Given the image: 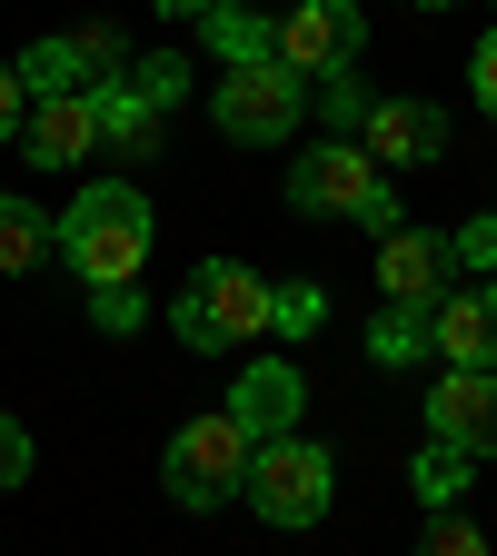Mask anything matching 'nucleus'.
Segmentation results:
<instances>
[{"label": "nucleus", "mask_w": 497, "mask_h": 556, "mask_svg": "<svg viewBox=\"0 0 497 556\" xmlns=\"http://www.w3.org/2000/svg\"><path fill=\"white\" fill-rule=\"evenodd\" d=\"M50 229H60V258L80 268V289H129L139 258H150V239H160L150 229V199H139L129 179H90Z\"/></svg>", "instance_id": "obj_1"}, {"label": "nucleus", "mask_w": 497, "mask_h": 556, "mask_svg": "<svg viewBox=\"0 0 497 556\" xmlns=\"http://www.w3.org/2000/svg\"><path fill=\"white\" fill-rule=\"evenodd\" d=\"M269 278L259 268H239V258H199L189 278H179V299H170V328H179V348H199V358H220V348H239V338H259L269 328Z\"/></svg>", "instance_id": "obj_2"}, {"label": "nucleus", "mask_w": 497, "mask_h": 556, "mask_svg": "<svg viewBox=\"0 0 497 556\" xmlns=\"http://www.w3.org/2000/svg\"><path fill=\"white\" fill-rule=\"evenodd\" d=\"M289 208H309V219H359V229H398V189L388 169L359 150V139H319L309 160H289Z\"/></svg>", "instance_id": "obj_3"}, {"label": "nucleus", "mask_w": 497, "mask_h": 556, "mask_svg": "<svg viewBox=\"0 0 497 556\" xmlns=\"http://www.w3.org/2000/svg\"><path fill=\"white\" fill-rule=\"evenodd\" d=\"M239 497L269 527H319L328 497H338V467H328L319 438H269V447H249V486H239Z\"/></svg>", "instance_id": "obj_4"}, {"label": "nucleus", "mask_w": 497, "mask_h": 556, "mask_svg": "<svg viewBox=\"0 0 497 556\" xmlns=\"http://www.w3.org/2000/svg\"><path fill=\"white\" fill-rule=\"evenodd\" d=\"M160 477H170L179 507H229L239 486H249V438H239V417H229V407L189 417V428L170 438V457H160Z\"/></svg>", "instance_id": "obj_5"}, {"label": "nucleus", "mask_w": 497, "mask_h": 556, "mask_svg": "<svg viewBox=\"0 0 497 556\" xmlns=\"http://www.w3.org/2000/svg\"><path fill=\"white\" fill-rule=\"evenodd\" d=\"M299 110H309V80L278 70V60H249V70H229V80L209 90V119L229 139H249V150H278V139L299 129Z\"/></svg>", "instance_id": "obj_6"}, {"label": "nucleus", "mask_w": 497, "mask_h": 556, "mask_svg": "<svg viewBox=\"0 0 497 556\" xmlns=\"http://www.w3.org/2000/svg\"><path fill=\"white\" fill-rule=\"evenodd\" d=\"M359 40H369L359 0H299V11L278 21V70H299V80H348Z\"/></svg>", "instance_id": "obj_7"}, {"label": "nucleus", "mask_w": 497, "mask_h": 556, "mask_svg": "<svg viewBox=\"0 0 497 556\" xmlns=\"http://www.w3.org/2000/svg\"><path fill=\"white\" fill-rule=\"evenodd\" d=\"M428 438L458 457H497V368H448L428 388Z\"/></svg>", "instance_id": "obj_8"}, {"label": "nucleus", "mask_w": 497, "mask_h": 556, "mask_svg": "<svg viewBox=\"0 0 497 556\" xmlns=\"http://www.w3.org/2000/svg\"><path fill=\"white\" fill-rule=\"evenodd\" d=\"M448 258H458V249H448L438 229H408V219H398V229L378 239V299H388V308H438V299H448Z\"/></svg>", "instance_id": "obj_9"}, {"label": "nucleus", "mask_w": 497, "mask_h": 556, "mask_svg": "<svg viewBox=\"0 0 497 556\" xmlns=\"http://www.w3.org/2000/svg\"><path fill=\"white\" fill-rule=\"evenodd\" d=\"M299 407H309V378L289 358H249L239 388H229V417H239V438L269 447V438H299Z\"/></svg>", "instance_id": "obj_10"}, {"label": "nucleus", "mask_w": 497, "mask_h": 556, "mask_svg": "<svg viewBox=\"0 0 497 556\" xmlns=\"http://www.w3.org/2000/svg\"><path fill=\"white\" fill-rule=\"evenodd\" d=\"M359 150H369L378 169H428V160L448 150V110H428V100H369Z\"/></svg>", "instance_id": "obj_11"}, {"label": "nucleus", "mask_w": 497, "mask_h": 556, "mask_svg": "<svg viewBox=\"0 0 497 556\" xmlns=\"http://www.w3.org/2000/svg\"><path fill=\"white\" fill-rule=\"evenodd\" d=\"M21 150H30V169H80V160L100 150V110H90V90L30 100V119H21Z\"/></svg>", "instance_id": "obj_12"}, {"label": "nucleus", "mask_w": 497, "mask_h": 556, "mask_svg": "<svg viewBox=\"0 0 497 556\" xmlns=\"http://www.w3.org/2000/svg\"><path fill=\"white\" fill-rule=\"evenodd\" d=\"M428 338L448 348V368H497V278H468L428 308Z\"/></svg>", "instance_id": "obj_13"}, {"label": "nucleus", "mask_w": 497, "mask_h": 556, "mask_svg": "<svg viewBox=\"0 0 497 556\" xmlns=\"http://www.w3.org/2000/svg\"><path fill=\"white\" fill-rule=\"evenodd\" d=\"M100 60H110V40H40V50H21L11 70H21L30 100H60V90H90Z\"/></svg>", "instance_id": "obj_14"}, {"label": "nucleus", "mask_w": 497, "mask_h": 556, "mask_svg": "<svg viewBox=\"0 0 497 556\" xmlns=\"http://www.w3.org/2000/svg\"><path fill=\"white\" fill-rule=\"evenodd\" d=\"M90 110H100V139H110L120 160H150L160 150V110L139 100L129 80H90Z\"/></svg>", "instance_id": "obj_15"}, {"label": "nucleus", "mask_w": 497, "mask_h": 556, "mask_svg": "<svg viewBox=\"0 0 497 556\" xmlns=\"http://www.w3.org/2000/svg\"><path fill=\"white\" fill-rule=\"evenodd\" d=\"M199 30H209V50H220L229 70H249V60H278V21H259V11H239V0H220V11H209Z\"/></svg>", "instance_id": "obj_16"}, {"label": "nucleus", "mask_w": 497, "mask_h": 556, "mask_svg": "<svg viewBox=\"0 0 497 556\" xmlns=\"http://www.w3.org/2000/svg\"><path fill=\"white\" fill-rule=\"evenodd\" d=\"M40 258H60V229L40 219L30 199H0V278H21V268H40Z\"/></svg>", "instance_id": "obj_17"}, {"label": "nucleus", "mask_w": 497, "mask_h": 556, "mask_svg": "<svg viewBox=\"0 0 497 556\" xmlns=\"http://www.w3.org/2000/svg\"><path fill=\"white\" fill-rule=\"evenodd\" d=\"M428 348H438V338H428V308H388V318L369 328V358H378V368H408V358H428Z\"/></svg>", "instance_id": "obj_18"}, {"label": "nucleus", "mask_w": 497, "mask_h": 556, "mask_svg": "<svg viewBox=\"0 0 497 556\" xmlns=\"http://www.w3.org/2000/svg\"><path fill=\"white\" fill-rule=\"evenodd\" d=\"M477 477V457H458V447H418V467H408V486H418V497H428V507H458V486Z\"/></svg>", "instance_id": "obj_19"}, {"label": "nucleus", "mask_w": 497, "mask_h": 556, "mask_svg": "<svg viewBox=\"0 0 497 556\" xmlns=\"http://www.w3.org/2000/svg\"><path fill=\"white\" fill-rule=\"evenodd\" d=\"M120 80H129L139 100H150V110L170 119V100L189 90V60H179V50H150V60H129V70H120Z\"/></svg>", "instance_id": "obj_20"}, {"label": "nucleus", "mask_w": 497, "mask_h": 556, "mask_svg": "<svg viewBox=\"0 0 497 556\" xmlns=\"http://www.w3.org/2000/svg\"><path fill=\"white\" fill-rule=\"evenodd\" d=\"M319 318H328V289H319V278H299V289L269 299V328L278 338H319Z\"/></svg>", "instance_id": "obj_21"}, {"label": "nucleus", "mask_w": 497, "mask_h": 556, "mask_svg": "<svg viewBox=\"0 0 497 556\" xmlns=\"http://www.w3.org/2000/svg\"><path fill=\"white\" fill-rule=\"evenodd\" d=\"M418 556H487V536H477L458 507H438L428 527H418Z\"/></svg>", "instance_id": "obj_22"}, {"label": "nucleus", "mask_w": 497, "mask_h": 556, "mask_svg": "<svg viewBox=\"0 0 497 556\" xmlns=\"http://www.w3.org/2000/svg\"><path fill=\"white\" fill-rule=\"evenodd\" d=\"M448 249H458V258H468V268L487 278V268H497V208H477V219H468V229H458Z\"/></svg>", "instance_id": "obj_23"}, {"label": "nucleus", "mask_w": 497, "mask_h": 556, "mask_svg": "<svg viewBox=\"0 0 497 556\" xmlns=\"http://www.w3.org/2000/svg\"><path fill=\"white\" fill-rule=\"evenodd\" d=\"M90 318H100L110 338H129L139 318H150V308H139V289H90Z\"/></svg>", "instance_id": "obj_24"}, {"label": "nucleus", "mask_w": 497, "mask_h": 556, "mask_svg": "<svg viewBox=\"0 0 497 556\" xmlns=\"http://www.w3.org/2000/svg\"><path fill=\"white\" fill-rule=\"evenodd\" d=\"M21 477H30V428L0 417V486H21Z\"/></svg>", "instance_id": "obj_25"}, {"label": "nucleus", "mask_w": 497, "mask_h": 556, "mask_svg": "<svg viewBox=\"0 0 497 556\" xmlns=\"http://www.w3.org/2000/svg\"><path fill=\"white\" fill-rule=\"evenodd\" d=\"M319 100H328L338 129H359V119H369V90H359V80H319Z\"/></svg>", "instance_id": "obj_26"}, {"label": "nucleus", "mask_w": 497, "mask_h": 556, "mask_svg": "<svg viewBox=\"0 0 497 556\" xmlns=\"http://www.w3.org/2000/svg\"><path fill=\"white\" fill-rule=\"evenodd\" d=\"M21 119H30V90H21V70L0 60V139H21Z\"/></svg>", "instance_id": "obj_27"}, {"label": "nucleus", "mask_w": 497, "mask_h": 556, "mask_svg": "<svg viewBox=\"0 0 497 556\" xmlns=\"http://www.w3.org/2000/svg\"><path fill=\"white\" fill-rule=\"evenodd\" d=\"M468 80H477V110H487V119H497V30H487V40H477V60H468Z\"/></svg>", "instance_id": "obj_28"}, {"label": "nucleus", "mask_w": 497, "mask_h": 556, "mask_svg": "<svg viewBox=\"0 0 497 556\" xmlns=\"http://www.w3.org/2000/svg\"><path fill=\"white\" fill-rule=\"evenodd\" d=\"M160 11H179V21H209V11H220V0H160Z\"/></svg>", "instance_id": "obj_29"}, {"label": "nucleus", "mask_w": 497, "mask_h": 556, "mask_svg": "<svg viewBox=\"0 0 497 556\" xmlns=\"http://www.w3.org/2000/svg\"><path fill=\"white\" fill-rule=\"evenodd\" d=\"M418 11H448V0H418Z\"/></svg>", "instance_id": "obj_30"}]
</instances>
